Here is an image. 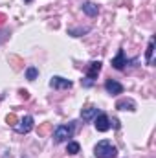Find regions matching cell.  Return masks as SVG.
Masks as SVG:
<instances>
[{
  "mask_svg": "<svg viewBox=\"0 0 156 158\" xmlns=\"http://www.w3.org/2000/svg\"><path fill=\"white\" fill-rule=\"evenodd\" d=\"M94 153H96L97 158H116L117 156L116 145H112L109 140H101V142L94 147Z\"/></svg>",
  "mask_w": 156,
  "mask_h": 158,
  "instance_id": "1",
  "label": "cell"
},
{
  "mask_svg": "<svg viewBox=\"0 0 156 158\" xmlns=\"http://www.w3.org/2000/svg\"><path fill=\"white\" fill-rule=\"evenodd\" d=\"M72 134H74V127L72 125H59L53 131V140H55V143H63L68 138H72Z\"/></svg>",
  "mask_w": 156,
  "mask_h": 158,
  "instance_id": "2",
  "label": "cell"
},
{
  "mask_svg": "<svg viewBox=\"0 0 156 158\" xmlns=\"http://www.w3.org/2000/svg\"><path fill=\"white\" fill-rule=\"evenodd\" d=\"M33 129V118L31 116H24V119H20V123L15 125V131L18 134H28Z\"/></svg>",
  "mask_w": 156,
  "mask_h": 158,
  "instance_id": "3",
  "label": "cell"
},
{
  "mask_svg": "<svg viewBox=\"0 0 156 158\" xmlns=\"http://www.w3.org/2000/svg\"><path fill=\"white\" fill-rule=\"evenodd\" d=\"M94 125H96V129L99 132H107L110 129V119H109L107 114H97L96 119H94Z\"/></svg>",
  "mask_w": 156,
  "mask_h": 158,
  "instance_id": "4",
  "label": "cell"
},
{
  "mask_svg": "<svg viewBox=\"0 0 156 158\" xmlns=\"http://www.w3.org/2000/svg\"><path fill=\"white\" fill-rule=\"evenodd\" d=\"M105 88H107V92L112 94V96H117V94L123 92V85L117 83V81H114V79H109V81L105 83Z\"/></svg>",
  "mask_w": 156,
  "mask_h": 158,
  "instance_id": "5",
  "label": "cell"
},
{
  "mask_svg": "<svg viewBox=\"0 0 156 158\" xmlns=\"http://www.w3.org/2000/svg\"><path fill=\"white\" fill-rule=\"evenodd\" d=\"M50 85H51V88H72V81H68L64 77H59V76H53L51 81H50Z\"/></svg>",
  "mask_w": 156,
  "mask_h": 158,
  "instance_id": "6",
  "label": "cell"
},
{
  "mask_svg": "<svg viewBox=\"0 0 156 158\" xmlns=\"http://www.w3.org/2000/svg\"><path fill=\"white\" fill-rule=\"evenodd\" d=\"M101 72V61H94V63H90L88 64V70H86V77L88 79H94L97 77V74Z\"/></svg>",
  "mask_w": 156,
  "mask_h": 158,
  "instance_id": "7",
  "label": "cell"
},
{
  "mask_svg": "<svg viewBox=\"0 0 156 158\" xmlns=\"http://www.w3.org/2000/svg\"><path fill=\"white\" fill-rule=\"evenodd\" d=\"M125 64H127V61H125V52H123V50H117V55L112 59V66H114L116 70H123Z\"/></svg>",
  "mask_w": 156,
  "mask_h": 158,
  "instance_id": "8",
  "label": "cell"
},
{
  "mask_svg": "<svg viewBox=\"0 0 156 158\" xmlns=\"http://www.w3.org/2000/svg\"><path fill=\"white\" fill-rule=\"evenodd\" d=\"M116 109H119V110H136V103L132 101V99H119L116 103Z\"/></svg>",
  "mask_w": 156,
  "mask_h": 158,
  "instance_id": "9",
  "label": "cell"
},
{
  "mask_svg": "<svg viewBox=\"0 0 156 158\" xmlns=\"http://www.w3.org/2000/svg\"><path fill=\"white\" fill-rule=\"evenodd\" d=\"M96 116H97V109H96V107H86V109L81 110V118L84 119V121L96 118Z\"/></svg>",
  "mask_w": 156,
  "mask_h": 158,
  "instance_id": "10",
  "label": "cell"
},
{
  "mask_svg": "<svg viewBox=\"0 0 156 158\" xmlns=\"http://www.w3.org/2000/svg\"><path fill=\"white\" fill-rule=\"evenodd\" d=\"M83 11H84L88 17H96V15L99 13V7H97L96 4H92V2H86V4H83Z\"/></svg>",
  "mask_w": 156,
  "mask_h": 158,
  "instance_id": "11",
  "label": "cell"
},
{
  "mask_svg": "<svg viewBox=\"0 0 156 158\" xmlns=\"http://www.w3.org/2000/svg\"><path fill=\"white\" fill-rule=\"evenodd\" d=\"M153 52H154V39L149 40V46H147V52H145V61H147V64H153Z\"/></svg>",
  "mask_w": 156,
  "mask_h": 158,
  "instance_id": "12",
  "label": "cell"
},
{
  "mask_svg": "<svg viewBox=\"0 0 156 158\" xmlns=\"http://www.w3.org/2000/svg\"><path fill=\"white\" fill-rule=\"evenodd\" d=\"M79 149H81V147H79L77 142H68V145H66V153H68V155H77Z\"/></svg>",
  "mask_w": 156,
  "mask_h": 158,
  "instance_id": "13",
  "label": "cell"
},
{
  "mask_svg": "<svg viewBox=\"0 0 156 158\" xmlns=\"http://www.w3.org/2000/svg\"><path fill=\"white\" fill-rule=\"evenodd\" d=\"M9 63H11V66H13L15 70H18V68H20V64H22L20 57H17V55H9Z\"/></svg>",
  "mask_w": 156,
  "mask_h": 158,
  "instance_id": "14",
  "label": "cell"
},
{
  "mask_svg": "<svg viewBox=\"0 0 156 158\" xmlns=\"http://www.w3.org/2000/svg\"><path fill=\"white\" fill-rule=\"evenodd\" d=\"M50 131H51V123H42L39 127V136H46Z\"/></svg>",
  "mask_w": 156,
  "mask_h": 158,
  "instance_id": "15",
  "label": "cell"
},
{
  "mask_svg": "<svg viewBox=\"0 0 156 158\" xmlns=\"http://www.w3.org/2000/svg\"><path fill=\"white\" fill-rule=\"evenodd\" d=\"M6 123H7V125H11V127H15V125L18 123L17 114H13V112H11V114H7V116H6Z\"/></svg>",
  "mask_w": 156,
  "mask_h": 158,
  "instance_id": "16",
  "label": "cell"
},
{
  "mask_svg": "<svg viewBox=\"0 0 156 158\" xmlns=\"http://www.w3.org/2000/svg\"><path fill=\"white\" fill-rule=\"evenodd\" d=\"M37 74H39V72H37V68H35V66H30V68L26 70V77L30 79V81H33V79L37 77Z\"/></svg>",
  "mask_w": 156,
  "mask_h": 158,
  "instance_id": "17",
  "label": "cell"
},
{
  "mask_svg": "<svg viewBox=\"0 0 156 158\" xmlns=\"http://www.w3.org/2000/svg\"><path fill=\"white\" fill-rule=\"evenodd\" d=\"M18 94H20V98H24V99H30V92H28V90L20 88V90H18Z\"/></svg>",
  "mask_w": 156,
  "mask_h": 158,
  "instance_id": "18",
  "label": "cell"
},
{
  "mask_svg": "<svg viewBox=\"0 0 156 158\" xmlns=\"http://www.w3.org/2000/svg\"><path fill=\"white\" fill-rule=\"evenodd\" d=\"M6 20H7V17H6V15H4V13H0V26H2V24H4V22H6Z\"/></svg>",
  "mask_w": 156,
  "mask_h": 158,
  "instance_id": "19",
  "label": "cell"
},
{
  "mask_svg": "<svg viewBox=\"0 0 156 158\" xmlns=\"http://www.w3.org/2000/svg\"><path fill=\"white\" fill-rule=\"evenodd\" d=\"M6 35H7V33H6V31H0V42H2V40L6 39Z\"/></svg>",
  "mask_w": 156,
  "mask_h": 158,
  "instance_id": "20",
  "label": "cell"
}]
</instances>
